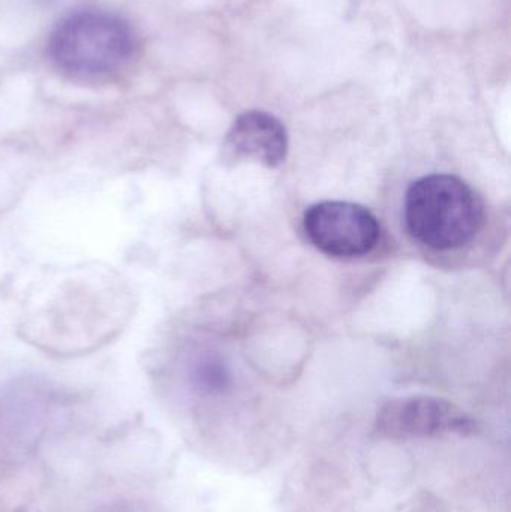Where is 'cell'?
I'll use <instances>...</instances> for the list:
<instances>
[{"mask_svg": "<svg viewBox=\"0 0 511 512\" xmlns=\"http://www.w3.org/2000/svg\"><path fill=\"white\" fill-rule=\"evenodd\" d=\"M128 21L98 9L72 12L50 35L48 57L63 74L78 80L110 77L134 56Z\"/></svg>", "mask_w": 511, "mask_h": 512, "instance_id": "2", "label": "cell"}, {"mask_svg": "<svg viewBox=\"0 0 511 512\" xmlns=\"http://www.w3.org/2000/svg\"><path fill=\"white\" fill-rule=\"evenodd\" d=\"M132 298L120 277L81 268L53 280L24 316L27 339L53 354H84L113 339L131 316Z\"/></svg>", "mask_w": 511, "mask_h": 512, "instance_id": "1", "label": "cell"}, {"mask_svg": "<svg viewBox=\"0 0 511 512\" xmlns=\"http://www.w3.org/2000/svg\"><path fill=\"white\" fill-rule=\"evenodd\" d=\"M189 381L201 396H219L230 388V370L221 358L201 355L189 367Z\"/></svg>", "mask_w": 511, "mask_h": 512, "instance_id": "7", "label": "cell"}, {"mask_svg": "<svg viewBox=\"0 0 511 512\" xmlns=\"http://www.w3.org/2000/svg\"><path fill=\"white\" fill-rule=\"evenodd\" d=\"M224 150L234 161H254L267 168H276L287 156V131L272 114L248 111L237 117L231 126Z\"/></svg>", "mask_w": 511, "mask_h": 512, "instance_id": "6", "label": "cell"}, {"mask_svg": "<svg viewBox=\"0 0 511 512\" xmlns=\"http://www.w3.org/2000/svg\"><path fill=\"white\" fill-rule=\"evenodd\" d=\"M306 236L323 254L354 258L369 254L380 240L378 219L359 204L326 201L306 210Z\"/></svg>", "mask_w": 511, "mask_h": 512, "instance_id": "4", "label": "cell"}, {"mask_svg": "<svg viewBox=\"0 0 511 512\" xmlns=\"http://www.w3.org/2000/svg\"><path fill=\"white\" fill-rule=\"evenodd\" d=\"M377 430L386 438L402 441L444 433L468 435L476 430V423L458 406L446 400L407 397L383 406L378 412Z\"/></svg>", "mask_w": 511, "mask_h": 512, "instance_id": "5", "label": "cell"}, {"mask_svg": "<svg viewBox=\"0 0 511 512\" xmlns=\"http://www.w3.org/2000/svg\"><path fill=\"white\" fill-rule=\"evenodd\" d=\"M405 221L411 236L422 245L438 251L461 248L482 227V201L464 180L434 174L408 189Z\"/></svg>", "mask_w": 511, "mask_h": 512, "instance_id": "3", "label": "cell"}]
</instances>
